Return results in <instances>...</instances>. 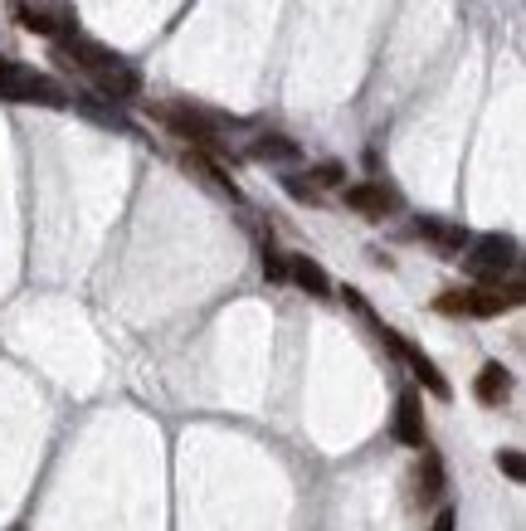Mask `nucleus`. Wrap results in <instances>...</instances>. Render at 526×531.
Wrapping results in <instances>:
<instances>
[{
    "label": "nucleus",
    "mask_w": 526,
    "mask_h": 531,
    "mask_svg": "<svg viewBox=\"0 0 526 531\" xmlns=\"http://www.w3.org/2000/svg\"><path fill=\"white\" fill-rule=\"evenodd\" d=\"M0 98H10V103H39V108H69V93L54 78L30 69V64H15V59H0Z\"/></svg>",
    "instance_id": "obj_1"
},
{
    "label": "nucleus",
    "mask_w": 526,
    "mask_h": 531,
    "mask_svg": "<svg viewBox=\"0 0 526 531\" xmlns=\"http://www.w3.org/2000/svg\"><path fill=\"white\" fill-rule=\"evenodd\" d=\"M522 259V244L512 239V234H483V239H473L468 249H463V268L478 278V283H497L507 268H517Z\"/></svg>",
    "instance_id": "obj_2"
},
{
    "label": "nucleus",
    "mask_w": 526,
    "mask_h": 531,
    "mask_svg": "<svg viewBox=\"0 0 526 531\" xmlns=\"http://www.w3.org/2000/svg\"><path fill=\"white\" fill-rule=\"evenodd\" d=\"M151 117L161 122V127H171L176 137H186L190 147H200V152H220V132H215V122L205 113H195L186 103H151Z\"/></svg>",
    "instance_id": "obj_3"
},
{
    "label": "nucleus",
    "mask_w": 526,
    "mask_h": 531,
    "mask_svg": "<svg viewBox=\"0 0 526 531\" xmlns=\"http://www.w3.org/2000/svg\"><path fill=\"white\" fill-rule=\"evenodd\" d=\"M376 332H380V342L390 346V351H395V356H400V361L410 366L414 376L424 380V390H429V395H439V400H449V395H453V385H449V380H444V371H439V366H434V361H429V356H424V351H419V346H414L410 337H400L395 327H376Z\"/></svg>",
    "instance_id": "obj_4"
},
{
    "label": "nucleus",
    "mask_w": 526,
    "mask_h": 531,
    "mask_svg": "<svg viewBox=\"0 0 526 531\" xmlns=\"http://www.w3.org/2000/svg\"><path fill=\"white\" fill-rule=\"evenodd\" d=\"M463 293V317H502L507 307L522 303V288H502V283H483V288H458Z\"/></svg>",
    "instance_id": "obj_5"
},
{
    "label": "nucleus",
    "mask_w": 526,
    "mask_h": 531,
    "mask_svg": "<svg viewBox=\"0 0 526 531\" xmlns=\"http://www.w3.org/2000/svg\"><path fill=\"white\" fill-rule=\"evenodd\" d=\"M395 439L405 444V449H424L429 444V429H424V400H419V390H400V400H395Z\"/></svg>",
    "instance_id": "obj_6"
},
{
    "label": "nucleus",
    "mask_w": 526,
    "mask_h": 531,
    "mask_svg": "<svg viewBox=\"0 0 526 531\" xmlns=\"http://www.w3.org/2000/svg\"><path fill=\"white\" fill-rule=\"evenodd\" d=\"M93 83H98V93L103 98H113V103H132L137 93H142V78H137V69H127L122 59H113V64H103V69H93Z\"/></svg>",
    "instance_id": "obj_7"
},
{
    "label": "nucleus",
    "mask_w": 526,
    "mask_h": 531,
    "mask_svg": "<svg viewBox=\"0 0 526 531\" xmlns=\"http://www.w3.org/2000/svg\"><path fill=\"white\" fill-rule=\"evenodd\" d=\"M346 205H351L356 215H366V220H385V215H395V210H400L395 190L371 186V181H361V186H346Z\"/></svg>",
    "instance_id": "obj_8"
},
{
    "label": "nucleus",
    "mask_w": 526,
    "mask_h": 531,
    "mask_svg": "<svg viewBox=\"0 0 526 531\" xmlns=\"http://www.w3.org/2000/svg\"><path fill=\"white\" fill-rule=\"evenodd\" d=\"M288 283H298L307 298H332L337 293L332 278H327V268L317 264V259H307V254H288Z\"/></svg>",
    "instance_id": "obj_9"
},
{
    "label": "nucleus",
    "mask_w": 526,
    "mask_h": 531,
    "mask_svg": "<svg viewBox=\"0 0 526 531\" xmlns=\"http://www.w3.org/2000/svg\"><path fill=\"white\" fill-rule=\"evenodd\" d=\"M15 20H20V30L44 35V39L74 35V20H69V15H54V10H39V5H15Z\"/></svg>",
    "instance_id": "obj_10"
},
{
    "label": "nucleus",
    "mask_w": 526,
    "mask_h": 531,
    "mask_svg": "<svg viewBox=\"0 0 526 531\" xmlns=\"http://www.w3.org/2000/svg\"><path fill=\"white\" fill-rule=\"evenodd\" d=\"M473 395H478V405H502L512 395V371L502 361H488L478 371V380H473Z\"/></svg>",
    "instance_id": "obj_11"
},
{
    "label": "nucleus",
    "mask_w": 526,
    "mask_h": 531,
    "mask_svg": "<svg viewBox=\"0 0 526 531\" xmlns=\"http://www.w3.org/2000/svg\"><path fill=\"white\" fill-rule=\"evenodd\" d=\"M249 156L254 161H278V166H288V161H302V147L293 137H283V132H263L249 142Z\"/></svg>",
    "instance_id": "obj_12"
},
{
    "label": "nucleus",
    "mask_w": 526,
    "mask_h": 531,
    "mask_svg": "<svg viewBox=\"0 0 526 531\" xmlns=\"http://www.w3.org/2000/svg\"><path fill=\"white\" fill-rule=\"evenodd\" d=\"M414 234L429 239V244L444 249V254H463V249H468V234L458 225H444V220H414Z\"/></svg>",
    "instance_id": "obj_13"
},
{
    "label": "nucleus",
    "mask_w": 526,
    "mask_h": 531,
    "mask_svg": "<svg viewBox=\"0 0 526 531\" xmlns=\"http://www.w3.org/2000/svg\"><path fill=\"white\" fill-rule=\"evenodd\" d=\"M186 166H190V171H200V176H205V181H210L215 190H225L229 200H239V186L229 181V176H225V166H220L215 156H205L200 147H195V152H186Z\"/></svg>",
    "instance_id": "obj_14"
},
{
    "label": "nucleus",
    "mask_w": 526,
    "mask_h": 531,
    "mask_svg": "<svg viewBox=\"0 0 526 531\" xmlns=\"http://www.w3.org/2000/svg\"><path fill=\"white\" fill-rule=\"evenodd\" d=\"M69 103H78V113L93 117L98 127H113V132H132V122L117 113V108H103V103H98V98H88V93H78V98H69Z\"/></svg>",
    "instance_id": "obj_15"
},
{
    "label": "nucleus",
    "mask_w": 526,
    "mask_h": 531,
    "mask_svg": "<svg viewBox=\"0 0 526 531\" xmlns=\"http://www.w3.org/2000/svg\"><path fill=\"white\" fill-rule=\"evenodd\" d=\"M419 454H424V488H419V497H424V502H439V497H444V463H439V454H434L429 444H424Z\"/></svg>",
    "instance_id": "obj_16"
},
{
    "label": "nucleus",
    "mask_w": 526,
    "mask_h": 531,
    "mask_svg": "<svg viewBox=\"0 0 526 531\" xmlns=\"http://www.w3.org/2000/svg\"><path fill=\"white\" fill-rule=\"evenodd\" d=\"M307 181H312L317 190H327V186H346V166H341V161H317Z\"/></svg>",
    "instance_id": "obj_17"
},
{
    "label": "nucleus",
    "mask_w": 526,
    "mask_h": 531,
    "mask_svg": "<svg viewBox=\"0 0 526 531\" xmlns=\"http://www.w3.org/2000/svg\"><path fill=\"white\" fill-rule=\"evenodd\" d=\"M263 278L268 283H288V254H278L273 244H263Z\"/></svg>",
    "instance_id": "obj_18"
},
{
    "label": "nucleus",
    "mask_w": 526,
    "mask_h": 531,
    "mask_svg": "<svg viewBox=\"0 0 526 531\" xmlns=\"http://www.w3.org/2000/svg\"><path fill=\"white\" fill-rule=\"evenodd\" d=\"M283 190L293 200H302V205H322V190L312 186V181H302V176H283Z\"/></svg>",
    "instance_id": "obj_19"
},
{
    "label": "nucleus",
    "mask_w": 526,
    "mask_h": 531,
    "mask_svg": "<svg viewBox=\"0 0 526 531\" xmlns=\"http://www.w3.org/2000/svg\"><path fill=\"white\" fill-rule=\"evenodd\" d=\"M497 468H502L512 483H522V478H526V463H522V454H517V449H502V454H497Z\"/></svg>",
    "instance_id": "obj_20"
},
{
    "label": "nucleus",
    "mask_w": 526,
    "mask_h": 531,
    "mask_svg": "<svg viewBox=\"0 0 526 531\" xmlns=\"http://www.w3.org/2000/svg\"><path fill=\"white\" fill-rule=\"evenodd\" d=\"M453 527H458V512H453V507H444V512L434 517V527H429V531H453Z\"/></svg>",
    "instance_id": "obj_21"
}]
</instances>
